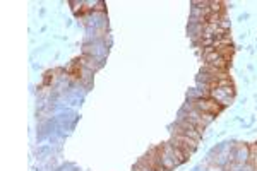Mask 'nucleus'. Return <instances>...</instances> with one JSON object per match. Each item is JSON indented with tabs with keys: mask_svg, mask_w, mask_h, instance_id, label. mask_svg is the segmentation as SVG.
<instances>
[{
	"mask_svg": "<svg viewBox=\"0 0 257 171\" xmlns=\"http://www.w3.org/2000/svg\"><path fill=\"white\" fill-rule=\"evenodd\" d=\"M173 133L175 135H185V137H190V139L194 140H201L202 137V130L199 127H196L194 123H190L189 120H184V122H180L177 125L175 128H173Z\"/></svg>",
	"mask_w": 257,
	"mask_h": 171,
	"instance_id": "f03ea898",
	"label": "nucleus"
},
{
	"mask_svg": "<svg viewBox=\"0 0 257 171\" xmlns=\"http://www.w3.org/2000/svg\"><path fill=\"white\" fill-rule=\"evenodd\" d=\"M172 144L175 145L178 151L184 152L187 157L190 156V154H194V151L197 149V140L190 139V137H185V135H175V133H173Z\"/></svg>",
	"mask_w": 257,
	"mask_h": 171,
	"instance_id": "7ed1b4c3",
	"label": "nucleus"
},
{
	"mask_svg": "<svg viewBox=\"0 0 257 171\" xmlns=\"http://www.w3.org/2000/svg\"><path fill=\"white\" fill-rule=\"evenodd\" d=\"M194 108H197L199 111H202V113H208L211 116H216L223 111V106L221 103H218L216 99L213 98H201V99H196L194 101Z\"/></svg>",
	"mask_w": 257,
	"mask_h": 171,
	"instance_id": "f257e3e1",
	"label": "nucleus"
}]
</instances>
